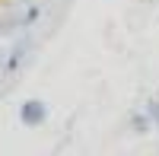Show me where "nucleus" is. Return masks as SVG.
<instances>
[{
    "label": "nucleus",
    "instance_id": "3",
    "mask_svg": "<svg viewBox=\"0 0 159 156\" xmlns=\"http://www.w3.org/2000/svg\"><path fill=\"white\" fill-rule=\"evenodd\" d=\"M38 16H42V7H38V3H32V7H25V13H22V16H19V29H29V25L38 19Z\"/></svg>",
    "mask_w": 159,
    "mask_h": 156
},
{
    "label": "nucleus",
    "instance_id": "2",
    "mask_svg": "<svg viewBox=\"0 0 159 156\" xmlns=\"http://www.w3.org/2000/svg\"><path fill=\"white\" fill-rule=\"evenodd\" d=\"M127 127H130V134H150L153 131V118L147 115V108H143V112H130Z\"/></svg>",
    "mask_w": 159,
    "mask_h": 156
},
{
    "label": "nucleus",
    "instance_id": "1",
    "mask_svg": "<svg viewBox=\"0 0 159 156\" xmlns=\"http://www.w3.org/2000/svg\"><path fill=\"white\" fill-rule=\"evenodd\" d=\"M48 115H51V108H48L45 99H25V102H19L16 118H19L22 127H42L48 121Z\"/></svg>",
    "mask_w": 159,
    "mask_h": 156
},
{
    "label": "nucleus",
    "instance_id": "5",
    "mask_svg": "<svg viewBox=\"0 0 159 156\" xmlns=\"http://www.w3.org/2000/svg\"><path fill=\"white\" fill-rule=\"evenodd\" d=\"M147 115L153 118V127H159V99H150L147 102Z\"/></svg>",
    "mask_w": 159,
    "mask_h": 156
},
{
    "label": "nucleus",
    "instance_id": "4",
    "mask_svg": "<svg viewBox=\"0 0 159 156\" xmlns=\"http://www.w3.org/2000/svg\"><path fill=\"white\" fill-rule=\"evenodd\" d=\"M25 61V45H19V48H13V54L7 57V73H13V70H19V64Z\"/></svg>",
    "mask_w": 159,
    "mask_h": 156
}]
</instances>
